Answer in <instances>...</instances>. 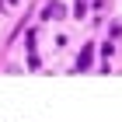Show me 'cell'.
<instances>
[{
  "label": "cell",
  "instance_id": "6da1fadb",
  "mask_svg": "<svg viewBox=\"0 0 122 122\" xmlns=\"http://www.w3.org/2000/svg\"><path fill=\"white\" fill-rule=\"evenodd\" d=\"M46 18H63V4H49V7H46Z\"/></svg>",
  "mask_w": 122,
  "mask_h": 122
}]
</instances>
